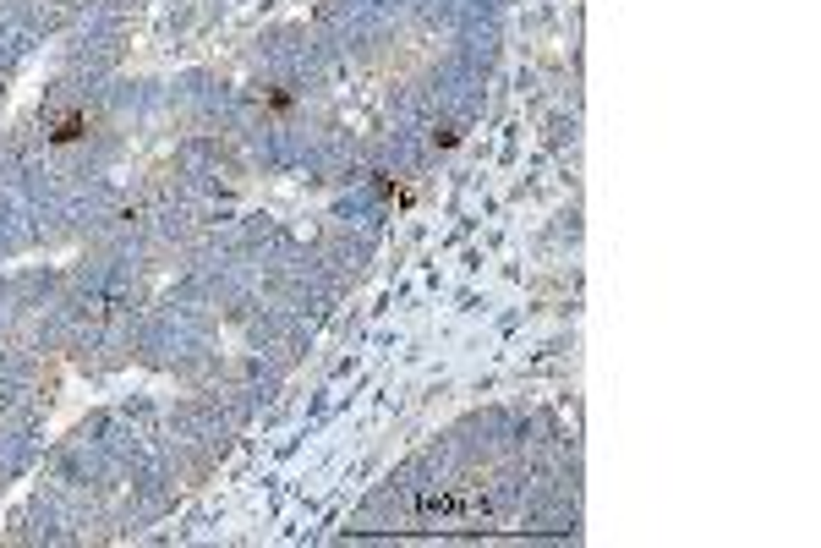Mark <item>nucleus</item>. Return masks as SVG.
Wrapping results in <instances>:
<instances>
[{"instance_id":"nucleus-1","label":"nucleus","mask_w":821,"mask_h":548,"mask_svg":"<svg viewBox=\"0 0 821 548\" xmlns=\"http://www.w3.org/2000/svg\"><path fill=\"white\" fill-rule=\"evenodd\" d=\"M82 127H88L82 115H66V121H61V127H55V132H50V137H55V143H71V137H77Z\"/></svg>"}]
</instances>
